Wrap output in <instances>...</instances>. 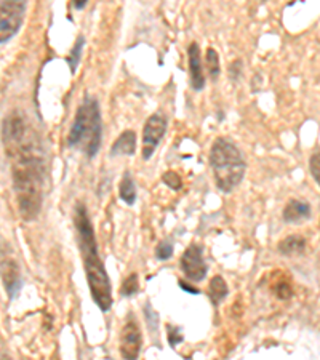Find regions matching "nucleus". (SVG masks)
<instances>
[{"label": "nucleus", "mask_w": 320, "mask_h": 360, "mask_svg": "<svg viewBox=\"0 0 320 360\" xmlns=\"http://www.w3.org/2000/svg\"><path fill=\"white\" fill-rule=\"evenodd\" d=\"M84 46H85V37L84 36H79L77 40H75L74 46H72L71 53H69V56H68V65H69V69H71V74L77 72V68L80 65V60H82Z\"/></svg>", "instance_id": "dca6fc26"}, {"label": "nucleus", "mask_w": 320, "mask_h": 360, "mask_svg": "<svg viewBox=\"0 0 320 360\" xmlns=\"http://www.w3.org/2000/svg\"><path fill=\"white\" fill-rule=\"evenodd\" d=\"M138 292H139L138 274H136V272H133V274L128 276L124 281V283H122L120 295L124 296V298H130V296H135Z\"/></svg>", "instance_id": "a211bd4d"}, {"label": "nucleus", "mask_w": 320, "mask_h": 360, "mask_svg": "<svg viewBox=\"0 0 320 360\" xmlns=\"http://www.w3.org/2000/svg\"><path fill=\"white\" fill-rule=\"evenodd\" d=\"M311 214H312L311 203L306 200H300V199L288 200L282 212L283 221L288 224L305 223V221H307V219H311Z\"/></svg>", "instance_id": "9b49d317"}, {"label": "nucleus", "mask_w": 320, "mask_h": 360, "mask_svg": "<svg viewBox=\"0 0 320 360\" xmlns=\"http://www.w3.org/2000/svg\"><path fill=\"white\" fill-rule=\"evenodd\" d=\"M162 181H164V184H167L168 188L173 189V191H179L183 188V179L177 172L164 173V176H162Z\"/></svg>", "instance_id": "aec40b11"}, {"label": "nucleus", "mask_w": 320, "mask_h": 360, "mask_svg": "<svg viewBox=\"0 0 320 360\" xmlns=\"http://www.w3.org/2000/svg\"><path fill=\"white\" fill-rule=\"evenodd\" d=\"M207 65H208V74H210L212 80H213V82H217L219 74H221V66H219L218 51L212 49V46L207 50Z\"/></svg>", "instance_id": "f3484780"}, {"label": "nucleus", "mask_w": 320, "mask_h": 360, "mask_svg": "<svg viewBox=\"0 0 320 360\" xmlns=\"http://www.w3.org/2000/svg\"><path fill=\"white\" fill-rule=\"evenodd\" d=\"M167 119L162 114H153L144 124L143 130V159L149 160L159 148L167 133Z\"/></svg>", "instance_id": "0eeeda50"}, {"label": "nucleus", "mask_w": 320, "mask_h": 360, "mask_svg": "<svg viewBox=\"0 0 320 360\" xmlns=\"http://www.w3.org/2000/svg\"><path fill=\"white\" fill-rule=\"evenodd\" d=\"M27 0H0V45L20 32L26 16Z\"/></svg>", "instance_id": "39448f33"}, {"label": "nucleus", "mask_w": 320, "mask_h": 360, "mask_svg": "<svg viewBox=\"0 0 320 360\" xmlns=\"http://www.w3.org/2000/svg\"><path fill=\"white\" fill-rule=\"evenodd\" d=\"M141 346H143L141 328H139L136 319L133 317V314H128L124 328H122L120 356L127 360L138 359L139 352H141Z\"/></svg>", "instance_id": "6e6552de"}, {"label": "nucleus", "mask_w": 320, "mask_h": 360, "mask_svg": "<svg viewBox=\"0 0 320 360\" xmlns=\"http://www.w3.org/2000/svg\"><path fill=\"white\" fill-rule=\"evenodd\" d=\"M119 197L127 205H135L136 202V184L130 172H125L119 184Z\"/></svg>", "instance_id": "2eb2a0df"}, {"label": "nucleus", "mask_w": 320, "mask_h": 360, "mask_svg": "<svg viewBox=\"0 0 320 360\" xmlns=\"http://www.w3.org/2000/svg\"><path fill=\"white\" fill-rule=\"evenodd\" d=\"M5 154L11 164V178L21 218L34 221L39 218L45 194V149L39 131L27 115L15 109L2 124Z\"/></svg>", "instance_id": "f257e3e1"}, {"label": "nucleus", "mask_w": 320, "mask_h": 360, "mask_svg": "<svg viewBox=\"0 0 320 360\" xmlns=\"http://www.w3.org/2000/svg\"><path fill=\"white\" fill-rule=\"evenodd\" d=\"M319 162H320V155L319 153H314L311 155V160H309V170H311V175L314 178V181H316V184L320 183V173H319Z\"/></svg>", "instance_id": "4be33fe9"}, {"label": "nucleus", "mask_w": 320, "mask_h": 360, "mask_svg": "<svg viewBox=\"0 0 320 360\" xmlns=\"http://www.w3.org/2000/svg\"><path fill=\"white\" fill-rule=\"evenodd\" d=\"M276 293L281 300H287V298H290V296H292V290H290L288 283H281V285L276 288Z\"/></svg>", "instance_id": "393cba45"}, {"label": "nucleus", "mask_w": 320, "mask_h": 360, "mask_svg": "<svg viewBox=\"0 0 320 360\" xmlns=\"http://www.w3.org/2000/svg\"><path fill=\"white\" fill-rule=\"evenodd\" d=\"M173 243L164 240L155 247V258L159 261H167L173 257Z\"/></svg>", "instance_id": "6ab92c4d"}, {"label": "nucleus", "mask_w": 320, "mask_h": 360, "mask_svg": "<svg viewBox=\"0 0 320 360\" xmlns=\"http://www.w3.org/2000/svg\"><path fill=\"white\" fill-rule=\"evenodd\" d=\"M103 143V119L100 103L87 95L74 115V122L68 135L69 148L79 149L87 159L96 158Z\"/></svg>", "instance_id": "7ed1b4c3"}, {"label": "nucleus", "mask_w": 320, "mask_h": 360, "mask_svg": "<svg viewBox=\"0 0 320 360\" xmlns=\"http://www.w3.org/2000/svg\"><path fill=\"white\" fill-rule=\"evenodd\" d=\"M188 63H189V82L194 91H202L205 86V75H203L202 56L199 44L192 42L188 49Z\"/></svg>", "instance_id": "9d476101"}, {"label": "nucleus", "mask_w": 320, "mask_h": 360, "mask_svg": "<svg viewBox=\"0 0 320 360\" xmlns=\"http://www.w3.org/2000/svg\"><path fill=\"white\" fill-rule=\"evenodd\" d=\"M144 314H146V319L148 322L151 323V330L153 332H155V325H157V314L153 311V307H151L149 303H146V306H144Z\"/></svg>", "instance_id": "5701e85b"}, {"label": "nucleus", "mask_w": 320, "mask_h": 360, "mask_svg": "<svg viewBox=\"0 0 320 360\" xmlns=\"http://www.w3.org/2000/svg\"><path fill=\"white\" fill-rule=\"evenodd\" d=\"M87 4H89V0H72L75 10H84L87 7Z\"/></svg>", "instance_id": "bb28decb"}, {"label": "nucleus", "mask_w": 320, "mask_h": 360, "mask_svg": "<svg viewBox=\"0 0 320 360\" xmlns=\"http://www.w3.org/2000/svg\"><path fill=\"white\" fill-rule=\"evenodd\" d=\"M167 332H168V345L172 347L178 346L179 342L184 341V336L181 333V327H174V325H167Z\"/></svg>", "instance_id": "412c9836"}, {"label": "nucleus", "mask_w": 320, "mask_h": 360, "mask_svg": "<svg viewBox=\"0 0 320 360\" xmlns=\"http://www.w3.org/2000/svg\"><path fill=\"white\" fill-rule=\"evenodd\" d=\"M136 150V133L133 130H127L115 139V143L110 148V155L117 158V155H135Z\"/></svg>", "instance_id": "f8f14e48"}, {"label": "nucleus", "mask_w": 320, "mask_h": 360, "mask_svg": "<svg viewBox=\"0 0 320 360\" xmlns=\"http://www.w3.org/2000/svg\"><path fill=\"white\" fill-rule=\"evenodd\" d=\"M178 285H179V288L184 290V292L191 293V295H200V290H199V288H197V287H192L191 283H188L186 281H179V282H178Z\"/></svg>", "instance_id": "a878e982"}, {"label": "nucleus", "mask_w": 320, "mask_h": 360, "mask_svg": "<svg viewBox=\"0 0 320 360\" xmlns=\"http://www.w3.org/2000/svg\"><path fill=\"white\" fill-rule=\"evenodd\" d=\"M0 276H2L4 287L11 300L20 295L23 282H21V271L20 266L15 259H4L0 263Z\"/></svg>", "instance_id": "1a4fd4ad"}, {"label": "nucleus", "mask_w": 320, "mask_h": 360, "mask_svg": "<svg viewBox=\"0 0 320 360\" xmlns=\"http://www.w3.org/2000/svg\"><path fill=\"white\" fill-rule=\"evenodd\" d=\"M242 74V61L237 60V61H232V65L229 66V77L232 80H237L241 77Z\"/></svg>", "instance_id": "b1692460"}, {"label": "nucleus", "mask_w": 320, "mask_h": 360, "mask_svg": "<svg viewBox=\"0 0 320 360\" xmlns=\"http://www.w3.org/2000/svg\"><path fill=\"white\" fill-rule=\"evenodd\" d=\"M210 167L215 184L224 194H231L242 183L247 172V162L242 150L229 138L215 139L210 149Z\"/></svg>", "instance_id": "20e7f679"}, {"label": "nucleus", "mask_w": 320, "mask_h": 360, "mask_svg": "<svg viewBox=\"0 0 320 360\" xmlns=\"http://www.w3.org/2000/svg\"><path fill=\"white\" fill-rule=\"evenodd\" d=\"M181 271L192 282H200L207 277L208 266L205 263V258H203V247L199 243H191V245L184 250L181 261Z\"/></svg>", "instance_id": "423d86ee"}, {"label": "nucleus", "mask_w": 320, "mask_h": 360, "mask_svg": "<svg viewBox=\"0 0 320 360\" xmlns=\"http://www.w3.org/2000/svg\"><path fill=\"white\" fill-rule=\"evenodd\" d=\"M228 283H226V281L221 276H215L210 281V285H208V298L212 300V303L215 306H219L226 298H228Z\"/></svg>", "instance_id": "4468645a"}, {"label": "nucleus", "mask_w": 320, "mask_h": 360, "mask_svg": "<svg viewBox=\"0 0 320 360\" xmlns=\"http://www.w3.org/2000/svg\"><path fill=\"white\" fill-rule=\"evenodd\" d=\"M74 228L77 232L79 248L82 253L87 282L91 293V300L100 307L101 312H109L113 307V285L104 268L103 259L98 252L96 234L85 203L75 202L74 205Z\"/></svg>", "instance_id": "f03ea898"}, {"label": "nucleus", "mask_w": 320, "mask_h": 360, "mask_svg": "<svg viewBox=\"0 0 320 360\" xmlns=\"http://www.w3.org/2000/svg\"><path fill=\"white\" fill-rule=\"evenodd\" d=\"M306 239L301 236H288L283 240L279 242L277 250L283 257H293V255H301L306 248Z\"/></svg>", "instance_id": "ddd939ff"}]
</instances>
